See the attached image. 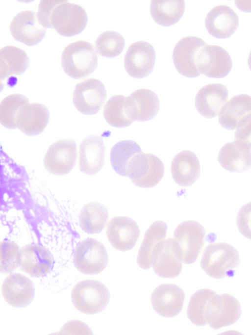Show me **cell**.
<instances>
[{
  "label": "cell",
  "mask_w": 251,
  "mask_h": 335,
  "mask_svg": "<svg viewBox=\"0 0 251 335\" xmlns=\"http://www.w3.org/2000/svg\"><path fill=\"white\" fill-rule=\"evenodd\" d=\"M241 314V305L236 298L228 294H217L207 288L192 295L187 310L188 318L194 324H209L215 330L234 324Z\"/></svg>",
  "instance_id": "obj_1"
},
{
  "label": "cell",
  "mask_w": 251,
  "mask_h": 335,
  "mask_svg": "<svg viewBox=\"0 0 251 335\" xmlns=\"http://www.w3.org/2000/svg\"><path fill=\"white\" fill-rule=\"evenodd\" d=\"M98 57V52L92 44L79 40L70 43L64 49L61 65L69 77L83 79L95 71Z\"/></svg>",
  "instance_id": "obj_2"
},
{
  "label": "cell",
  "mask_w": 251,
  "mask_h": 335,
  "mask_svg": "<svg viewBox=\"0 0 251 335\" xmlns=\"http://www.w3.org/2000/svg\"><path fill=\"white\" fill-rule=\"evenodd\" d=\"M110 295L107 287L96 280H83L77 283L71 292L75 308L88 314L101 312L107 306Z\"/></svg>",
  "instance_id": "obj_3"
},
{
  "label": "cell",
  "mask_w": 251,
  "mask_h": 335,
  "mask_svg": "<svg viewBox=\"0 0 251 335\" xmlns=\"http://www.w3.org/2000/svg\"><path fill=\"white\" fill-rule=\"evenodd\" d=\"M239 263V256L236 249L225 243H214L205 248L201 265L209 276L220 279L236 267Z\"/></svg>",
  "instance_id": "obj_4"
},
{
  "label": "cell",
  "mask_w": 251,
  "mask_h": 335,
  "mask_svg": "<svg viewBox=\"0 0 251 335\" xmlns=\"http://www.w3.org/2000/svg\"><path fill=\"white\" fill-rule=\"evenodd\" d=\"M164 166L155 155L142 152L135 155L129 162L127 176L135 185L144 188L155 186L163 178Z\"/></svg>",
  "instance_id": "obj_5"
},
{
  "label": "cell",
  "mask_w": 251,
  "mask_h": 335,
  "mask_svg": "<svg viewBox=\"0 0 251 335\" xmlns=\"http://www.w3.org/2000/svg\"><path fill=\"white\" fill-rule=\"evenodd\" d=\"M87 15L80 5L68 0H59L50 17L51 28L60 35L70 37L81 32L87 23Z\"/></svg>",
  "instance_id": "obj_6"
},
{
  "label": "cell",
  "mask_w": 251,
  "mask_h": 335,
  "mask_svg": "<svg viewBox=\"0 0 251 335\" xmlns=\"http://www.w3.org/2000/svg\"><path fill=\"white\" fill-rule=\"evenodd\" d=\"M205 235L203 226L194 220L185 221L177 226L173 239L178 246L184 263L192 264L196 261L202 249Z\"/></svg>",
  "instance_id": "obj_7"
},
{
  "label": "cell",
  "mask_w": 251,
  "mask_h": 335,
  "mask_svg": "<svg viewBox=\"0 0 251 335\" xmlns=\"http://www.w3.org/2000/svg\"><path fill=\"white\" fill-rule=\"evenodd\" d=\"M74 262L76 268L83 274H99L105 269L107 264V251L99 241L95 238H87L76 247Z\"/></svg>",
  "instance_id": "obj_8"
},
{
  "label": "cell",
  "mask_w": 251,
  "mask_h": 335,
  "mask_svg": "<svg viewBox=\"0 0 251 335\" xmlns=\"http://www.w3.org/2000/svg\"><path fill=\"white\" fill-rule=\"evenodd\" d=\"M206 45L201 38L194 36L185 37L176 44L173 50L172 58L177 71L188 77L200 76L197 60L201 49Z\"/></svg>",
  "instance_id": "obj_9"
},
{
  "label": "cell",
  "mask_w": 251,
  "mask_h": 335,
  "mask_svg": "<svg viewBox=\"0 0 251 335\" xmlns=\"http://www.w3.org/2000/svg\"><path fill=\"white\" fill-rule=\"evenodd\" d=\"M106 97V91L103 84L98 79L90 78L75 85L73 101L78 111L91 115L99 111Z\"/></svg>",
  "instance_id": "obj_10"
},
{
  "label": "cell",
  "mask_w": 251,
  "mask_h": 335,
  "mask_svg": "<svg viewBox=\"0 0 251 335\" xmlns=\"http://www.w3.org/2000/svg\"><path fill=\"white\" fill-rule=\"evenodd\" d=\"M182 262L178 245L173 238H168L156 248L151 264L154 272L159 276L174 278L181 273Z\"/></svg>",
  "instance_id": "obj_11"
},
{
  "label": "cell",
  "mask_w": 251,
  "mask_h": 335,
  "mask_svg": "<svg viewBox=\"0 0 251 335\" xmlns=\"http://www.w3.org/2000/svg\"><path fill=\"white\" fill-rule=\"evenodd\" d=\"M197 66L201 75L211 78H223L230 72L232 60L222 47L206 44L199 52Z\"/></svg>",
  "instance_id": "obj_12"
},
{
  "label": "cell",
  "mask_w": 251,
  "mask_h": 335,
  "mask_svg": "<svg viewBox=\"0 0 251 335\" xmlns=\"http://www.w3.org/2000/svg\"><path fill=\"white\" fill-rule=\"evenodd\" d=\"M77 147L71 140H58L48 149L44 159L45 168L55 175L69 173L76 164Z\"/></svg>",
  "instance_id": "obj_13"
},
{
  "label": "cell",
  "mask_w": 251,
  "mask_h": 335,
  "mask_svg": "<svg viewBox=\"0 0 251 335\" xmlns=\"http://www.w3.org/2000/svg\"><path fill=\"white\" fill-rule=\"evenodd\" d=\"M155 60V52L149 43L139 41L131 44L124 56V66L131 77L141 78L152 71Z\"/></svg>",
  "instance_id": "obj_14"
},
{
  "label": "cell",
  "mask_w": 251,
  "mask_h": 335,
  "mask_svg": "<svg viewBox=\"0 0 251 335\" xmlns=\"http://www.w3.org/2000/svg\"><path fill=\"white\" fill-rule=\"evenodd\" d=\"M10 31L17 41L31 46L40 42L45 37L46 29L39 22L37 13L25 10L17 14L10 24Z\"/></svg>",
  "instance_id": "obj_15"
},
{
  "label": "cell",
  "mask_w": 251,
  "mask_h": 335,
  "mask_svg": "<svg viewBox=\"0 0 251 335\" xmlns=\"http://www.w3.org/2000/svg\"><path fill=\"white\" fill-rule=\"evenodd\" d=\"M106 232L109 242L114 248L126 252L135 247L140 231L134 220L127 216H119L111 219Z\"/></svg>",
  "instance_id": "obj_16"
},
{
  "label": "cell",
  "mask_w": 251,
  "mask_h": 335,
  "mask_svg": "<svg viewBox=\"0 0 251 335\" xmlns=\"http://www.w3.org/2000/svg\"><path fill=\"white\" fill-rule=\"evenodd\" d=\"M151 303L156 313L165 317L178 314L183 309L185 293L174 284H162L158 286L151 296Z\"/></svg>",
  "instance_id": "obj_17"
},
{
  "label": "cell",
  "mask_w": 251,
  "mask_h": 335,
  "mask_svg": "<svg viewBox=\"0 0 251 335\" xmlns=\"http://www.w3.org/2000/svg\"><path fill=\"white\" fill-rule=\"evenodd\" d=\"M53 261L51 253L41 245L29 244L20 250L19 266L31 276L39 277L48 274Z\"/></svg>",
  "instance_id": "obj_18"
},
{
  "label": "cell",
  "mask_w": 251,
  "mask_h": 335,
  "mask_svg": "<svg viewBox=\"0 0 251 335\" xmlns=\"http://www.w3.org/2000/svg\"><path fill=\"white\" fill-rule=\"evenodd\" d=\"M1 291L5 301L15 308L27 306L34 295L32 282L25 276L19 273L11 274L5 278Z\"/></svg>",
  "instance_id": "obj_19"
},
{
  "label": "cell",
  "mask_w": 251,
  "mask_h": 335,
  "mask_svg": "<svg viewBox=\"0 0 251 335\" xmlns=\"http://www.w3.org/2000/svg\"><path fill=\"white\" fill-rule=\"evenodd\" d=\"M239 25L237 13L226 5L214 7L207 13L205 26L208 32L218 39L231 36L236 31Z\"/></svg>",
  "instance_id": "obj_20"
},
{
  "label": "cell",
  "mask_w": 251,
  "mask_h": 335,
  "mask_svg": "<svg viewBox=\"0 0 251 335\" xmlns=\"http://www.w3.org/2000/svg\"><path fill=\"white\" fill-rule=\"evenodd\" d=\"M228 99V92L224 85L210 83L199 90L195 98V106L201 115L212 118L218 116Z\"/></svg>",
  "instance_id": "obj_21"
},
{
  "label": "cell",
  "mask_w": 251,
  "mask_h": 335,
  "mask_svg": "<svg viewBox=\"0 0 251 335\" xmlns=\"http://www.w3.org/2000/svg\"><path fill=\"white\" fill-rule=\"evenodd\" d=\"M159 100L152 91L143 88L126 97V106L133 121L145 122L153 118L159 108Z\"/></svg>",
  "instance_id": "obj_22"
},
{
  "label": "cell",
  "mask_w": 251,
  "mask_h": 335,
  "mask_svg": "<svg viewBox=\"0 0 251 335\" xmlns=\"http://www.w3.org/2000/svg\"><path fill=\"white\" fill-rule=\"evenodd\" d=\"M105 146L102 138L90 135L80 142L79 148V165L80 170L92 175L99 172L104 165Z\"/></svg>",
  "instance_id": "obj_23"
},
{
  "label": "cell",
  "mask_w": 251,
  "mask_h": 335,
  "mask_svg": "<svg viewBox=\"0 0 251 335\" xmlns=\"http://www.w3.org/2000/svg\"><path fill=\"white\" fill-rule=\"evenodd\" d=\"M171 170L173 179L177 184L188 186L199 178L201 166L196 155L191 151L184 150L174 157Z\"/></svg>",
  "instance_id": "obj_24"
},
{
  "label": "cell",
  "mask_w": 251,
  "mask_h": 335,
  "mask_svg": "<svg viewBox=\"0 0 251 335\" xmlns=\"http://www.w3.org/2000/svg\"><path fill=\"white\" fill-rule=\"evenodd\" d=\"M49 121L47 107L39 103L25 104L17 118V128L24 134L33 136L41 133Z\"/></svg>",
  "instance_id": "obj_25"
},
{
  "label": "cell",
  "mask_w": 251,
  "mask_h": 335,
  "mask_svg": "<svg viewBox=\"0 0 251 335\" xmlns=\"http://www.w3.org/2000/svg\"><path fill=\"white\" fill-rule=\"evenodd\" d=\"M218 159L228 171L245 172L251 167V149L235 141L226 143L220 149Z\"/></svg>",
  "instance_id": "obj_26"
},
{
  "label": "cell",
  "mask_w": 251,
  "mask_h": 335,
  "mask_svg": "<svg viewBox=\"0 0 251 335\" xmlns=\"http://www.w3.org/2000/svg\"><path fill=\"white\" fill-rule=\"evenodd\" d=\"M251 113V96L236 95L226 103L219 114V123L228 130L235 129L240 121Z\"/></svg>",
  "instance_id": "obj_27"
},
{
  "label": "cell",
  "mask_w": 251,
  "mask_h": 335,
  "mask_svg": "<svg viewBox=\"0 0 251 335\" xmlns=\"http://www.w3.org/2000/svg\"><path fill=\"white\" fill-rule=\"evenodd\" d=\"M167 226L162 221L153 222L145 233L144 237L139 249L137 263L144 269L151 267V259L156 248L167 235Z\"/></svg>",
  "instance_id": "obj_28"
},
{
  "label": "cell",
  "mask_w": 251,
  "mask_h": 335,
  "mask_svg": "<svg viewBox=\"0 0 251 335\" xmlns=\"http://www.w3.org/2000/svg\"><path fill=\"white\" fill-rule=\"evenodd\" d=\"M29 64L25 52L14 46H6L0 50V80L10 76L23 73Z\"/></svg>",
  "instance_id": "obj_29"
},
{
  "label": "cell",
  "mask_w": 251,
  "mask_h": 335,
  "mask_svg": "<svg viewBox=\"0 0 251 335\" xmlns=\"http://www.w3.org/2000/svg\"><path fill=\"white\" fill-rule=\"evenodd\" d=\"M185 10L182 0H153L151 1L150 12L155 22L163 26H169L177 22Z\"/></svg>",
  "instance_id": "obj_30"
},
{
  "label": "cell",
  "mask_w": 251,
  "mask_h": 335,
  "mask_svg": "<svg viewBox=\"0 0 251 335\" xmlns=\"http://www.w3.org/2000/svg\"><path fill=\"white\" fill-rule=\"evenodd\" d=\"M108 213L102 205L92 202L84 205L80 213L79 222L82 230L89 233H97L106 227Z\"/></svg>",
  "instance_id": "obj_31"
},
{
  "label": "cell",
  "mask_w": 251,
  "mask_h": 335,
  "mask_svg": "<svg viewBox=\"0 0 251 335\" xmlns=\"http://www.w3.org/2000/svg\"><path fill=\"white\" fill-rule=\"evenodd\" d=\"M140 146L131 140L118 142L110 151V162L112 168L119 175L126 177V169L132 158L137 154L142 152Z\"/></svg>",
  "instance_id": "obj_32"
},
{
  "label": "cell",
  "mask_w": 251,
  "mask_h": 335,
  "mask_svg": "<svg viewBox=\"0 0 251 335\" xmlns=\"http://www.w3.org/2000/svg\"><path fill=\"white\" fill-rule=\"evenodd\" d=\"M126 99L123 95H114L105 104L103 115L110 126L123 128L129 126L134 122L128 114Z\"/></svg>",
  "instance_id": "obj_33"
},
{
  "label": "cell",
  "mask_w": 251,
  "mask_h": 335,
  "mask_svg": "<svg viewBox=\"0 0 251 335\" xmlns=\"http://www.w3.org/2000/svg\"><path fill=\"white\" fill-rule=\"evenodd\" d=\"M29 103L28 99L19 94L9 95L0 103V122L4 127L9 129H17V118L24 105Z\"/></svg>",
  "instance_id": "obj_34"
},
{
  "label": "cell",
  "mask_w": 251,
  "mask_h": 335,
  "mask_svg": "<svg viewBox=\"0 0 251 335\" xmlns=\"http://www.w3.org/2000/svg\"><path fill=\"white\" fill-rule=\"evenodd\" d=\"M125 40L119 33L106 31L101 33L95 41L97 52L107 57H114L121 53L125 47Z\"/></svg>",
  "instance_id": "obj_35"
},
{
  "label": "cell",
  "mask_w": 251,
  "mask_h": 335,
  "mask_svg": "<svg viewBox=\"0 0 251 335\" xmlns=\"http://www.w3.org/2000/svg\"><path fill=\"white\" fill-rule=\"evenodd\" d=\"M20 250L15 243L9 241L0 242V272L7 273L19 265Z\"/></svg>",
  "instance_id": "obj_36"
},
{
  "label": "cell",
  "mask_w": 251,
  "mask_h": 335,
  "mask_svg": "<svg viewBox=\"0 0 251 335\" xmlns=\"http://www.w3.org/2000/svg\"><path fill=\"white\" fill-rule=\"evenodd\" d=\"M234 141L251 149V113L239 123L234 133Z\"/></svg>",
  "instance_id": "obj_37"
},
{
  "label": "cell",
  "mask_w": 251,
  "mask_h": 335,
  "mask_svg": "<svg viewBox=\"0 0 251 335\" xmlns=\"http://www.w3.org/2000/svg\"><path fill=\"white\" fill-rule=\"evenodd\" d=\"M236 222L240 233L251 240V202L241 207L237 214Z\"/></svg>",
  "instance_id": "obj_38"
},
{
  "label": "cell",
  "mask_w": 251,
  "mask_h": 335,
  "mask_svg": "<svg viewBox=\"0 0 251 335\" xmlns=\"http://www.w3.org/2000/svg\"><path fill=\"white\" fill-rule=\"evenodd\" d=\"M58 0H42L40 1L37 17L39 23L45 28H51V14Z\"/></svg>",
  "instance_id": "obj_39"
},
{
  "label": "cell",
  "mask_w": 251,
  "mask_h": 335,
  "mask_svg": "<svg viewBox=\"0 0 251 335\" xmlns=\"http://www.w3.org/2000/svg\"><path fill=\"white\" fill-rule=\"evenodd\" d=\"M235 3L237 7L244 12H251V1L236 0Z\"/></svg>",
  "instance_id": "obj_40"
},
{
  "label": "cell",
  "mask_w": 251,
  "mask_h": 335,
  "mask_svg": "<svg viewBox=\"0 0 251 335\" xmlns=\"http://www.w3.org/2000/svg\"><path fill=\"white\" fill-rule=\"evenodd\" d=\"M248 64L249 67V68L250 69L251 71V50L250 51L248 59Z\"/></svg>",
  "instance_id": "obj_41"
}]
</instances>
